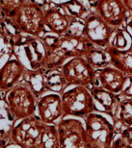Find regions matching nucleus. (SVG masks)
I'll return each instance as SVG.
<instances>
[{
	"label": "nucleus",
	"instance_id": "nucleus-1",
	"mask_svg": "<svg viewBox=\"0 0 132 148\" xmlns=\"http://www.w3.org/2000/svg\"><path fill=\"white\" fill-rule=\"evenodd\" d=\"M10 138L20 148H59L56 124L44 123L36 114L15 124Z\"/></svg>",
	"mask_w": 132,
	"mask_h": 148
},
{
	"label": "nucleus",
	"instance_id": "nucleus-2",
	"mask_svg": "<svg viewBox=\"0 0 132 148\" xmlns=\"http://www.w3.org/2000/svg\"><path fill=\"white\" fill-rule=\"evenodd\" d=\"M1 16L11 20L21 34L43 38L47 33L44 10L36 1H1Z\"/></svg>",
	"mask_w": 132,
	"mask_h": 148
},
{
	"label": "nucleus",
	"instance_id": "nucleus-3",
	"mask_svg": "<svg viewBox=\"0 0 132 148\" xmlns=\"http://www.w3.org/2000/svg\"><path fill=\"white\" fill-rule=\"evenodd\" d=\"M46 48V69H60L66 62L75 57H85L93 44L85 37L70 35L56 36L46 33L41 38Z\"/></svg>",
	"mask_w": 132,
	"mask_h": 148
},
{
	"label": "nucleus",
	"instance_id": "nucleus-4",
	"mask_svg": "<svg viewBox=\"0 0 132 148\" xmlns=\"http://www.w3.org/2000/svg\"><path fill=\"white\" fill-rule=\"evenodd\" d=\"M13 56H15L26 69L37 70L44 69L46 48L41 38L20 34L12 40Z\"/></svg>",
	"mask_w": 132,
	"mask_h": 148
},
{
	"label": "nucleus",
	"instance_id": "nucleus-5",
	"mask_svg": "<svg viewBox=\"0 0 132 148\" xmlns=\"http://www.w3.org/2000/svg\"><path fill=\"white\" fill-rule=\"evenodd\" d=\"M63 118L83 117L97 112L91 91L85 87H73L61 94Z\"/></svg>",
	"mask_w": 132,
	"mask_h": 148
},
{
	"label": "nucleus",
	"instance_id": "nucleus-6",
	"mask_svg": "<svg viewBox=\"0 0 132 148\" xmlns=\"http://www.w3.org/2000/svg\"><path fill=\"white\" fill-rule=\"evenodd\" d=\"M90 148H112L117 128L103 114L92 112L84 118Z\"/></svg>",
	"mask_w": 132,
	"mask_h": 148
},
{
	"label": "nucleus",
	"instance_id": "nucleus-7",
	"mask_svg": "<svg viewBox=\"0 0 132 148\" xmlns=\"http://www.w3.org/2000/svg\"><path fill=\"white\" fill-rule=\"evenodd\" d=\"M68 87L91 88L97 84V70L84 57H75L63 64L60 69Z\"/></svg>",
	"mask_w": 132,
	"mask_h": 148
},
{
	"label": "nucleus",
	"instance_id": "nucleus-8",
	"mask_svg": "<svg viewBox=\"0 0 132 148\" xmlns=\"http://www.w3.org/2000/svg\"><path fill=\"white\" fill-rule=\"evenodd\" d=\"M37 102L38 98L23 81L19 83L6 95V103L17 120L35 115Z\"/></svg>",
	"mask_w": 132,
	"mask_h": 148
},
{
	"label": "nucleus",
	"instance_id": "nucleus-9",
	"mask_svg": "<svg viewBox=\"0 0 132 148\" xmlns=\"http://www.w3.org/2000/svg\"><path fill=\"white\" fill-rule=\"evenodd\" d=\"M59 148H90L85 123L75 117L62 118L56 124Z\"/></svg>",
	"mask_w": 132,
	"mask_h": 148
},
{
	"label": "nucleus",
	"instance_id": "nucleus-10",
	"mask_svg": "<svg viewBox=\"0 0 132 148\" xmlns=\"http://www.w3.org/2000/svg\"><path fill=\"white\" fill-rule=\"evenodd\" d=\"M84 20V37L93 45L106 48L116 28L108 25L97 13H90Z\"/></svg>",
	"mask_w": 132,
	"mask_h": 148
},
{
	"label": "nucleus",
	"instance_id": "nucleus-11",
	"mask_svg": "<svg viewBox=\"0 0 132 148\" xmlns=\"http://www.w3.org/2000/svg\"><path fill=\"white\" fill-rule=\"evenodd\" d=\"M92 6L95 13L113 28H122L130 17L122 0H98L92 2Z\"/></svg>",
	"mask_w": 132,
	"mask_h": 148
},
{
	"label": "nucleus",
	"instance_id": "nucleus-12",
	"mask_svg": "<svg viewBox=\"0 0 132 148\" xmlns=\"http://www.w3.org/2000/svg\"><path fill=\"white\" fill-rule=\"evenodd\" d=\"M41 7L44 10V25L50 33L59 37L67 34L73 17L68 16L67 12L54 1H44Z\"/></svg>",
	"mask_w": 132,
	"mask_h": 148
},
{
	"label": "nucleus",
	"instance_id": "nucleus-13",
	"mask_svg": "<svg viewBox=\"0 0 132 148\" xmlns=\"http://www.w3.org/2000/svg\"><path fill=\"white\" fill-rule=\"evenodd\" d=\"M37 115L46 124H57L63 118L61 95L57 93L44 94L38 99Z\"/></svg>",
	"mask_w": 132,
	"mask_h": 148
},
{
	"label": "nucleus",
	"instance_id": "nucleus-14",
	"mask_svg": "<svg viewBox=\"0 0 132 148\" xmlns=\"http://www.w3.org/2000/svg\"><path fill=\"white\" fill-rule=\"evenodd\" d=\"M25 66L13 57L0 67V92L7 93L22 81L25 72Z\"/></svg>",
	"mask_w": 132,
	"mask_h": 148
},
{
	"label": "nucleus",
	"instance_id": "nucleus-15",
	"mask_svg": "<svg viewBox=\"0 0 132 148\" xmlns=\"http://www.w3.org/2000/svg\"><path fill=\"white\" fill-rule=\"evenodd\" d=\"M97 84L115 95H120L124 90L127 76L112 66L97 70Z\"/></svg>",
	"mask_w": 132,
	"mask_h": 148
},
{
	"label": "nucleus",
	"instance_id": "nucleus-16",
	"mask_svg": "<svg viewBox=\"0 0 132 148\" xmlns=\"http://www.w3.org/2000/svg\"><path fill=\"white\" fill-rule=\"evenodd\" d=\"M89 90L91 91L95 105H97V103H98L103 109V114L109 115L113 120L114 117H115L117 107H118V95H115V94H113L110 91L104 90L98 84L92 86L91 88H89Z\"/></svg>",
	"mask_w": 132,
	"mask_h": 148
},
{
	"label": "nucleus",
	"instance_id": "nucleus-17",
	"mask_svg": "<svg viewBox=\"0 0 132 148\" xmlns=\"http://www.w3.org/2000/svg\"><path fill=\"white\" fill-rule=\"evenodd\" d=\"M104 49L109 55L110 66L127 77L132 76V46L125 50H119L112 46H107Z\"/></svg>",
	"mask_w": 132,
	"mask_h": 148
},
{
	"label": "nucleus",
	"instance_id": "nucleus-18",
	"mask_svg": "<svg viewBox=\"0 0 132 148\" xmlns=\"http://www.w3.org/2000/svg\"><path fill=\"white\" fill-rule=\"evenodd\" d=\"M46 69H41L37 70L25 69L22 81L30 88L35 96L39 99L44 93L47 92L46 82Z\"/></svg>",
	"mask_w": 132,
	"mask_h": 148
},
{
	"label": "nucleus",
	"instance_id": "nucleus-19",
	"mask_svg": "<svg viewBox=\"0 0 132 148\" xmlns=\"http://www.w3.org/2000/svg\"><path fill=\"white\" fill-rule=\"evenodd\" d=\"M113 123L117 128H132V99L119 98Z\"/></svg>",
	"mask_w": 132,
	"mask_h": 148
},
{
	"label": "nucleus",
	"instance_id": "nucleus-20",
	"mask_svg": "<svg viewBox=\"0 0 132 148\" xmlns=\"http://www.w3.org/2000/svg\"><path fill=\"white\" fill-rule=\"evenodd\" d=\"M89 64L94 67L95 70L104 69L110 66V58L106 50L100 47L93 46L91 49L87 52L85 57Z\"/></svg>",
	"mask_w": 132,
	"mask_h": 148
},
{
	"label": "nucleus",
	"instance_id": "nucleus-21",
	"mask_svg": "<svg viewBox=\"0 0 132 148\" xmlns=\"http://www.w3.org/2000/svg\"><path fill=\"white\" fill-rule=\"evenodd\" d=\"M46 82L48 91H52L53 93L60 94V95L68 88L67 82L63 77L60 69H46Z\"/></svg>",
	"mask_w": 132,
	"mask_h": 148
},
{
	"label": "nucleus",
	"instance_id": "nucleus-22",
	"mask_svg": "<svg viewBox=\"0 0 132 148\" xmlns=\"http://www.w3.org/2000/svg\"><path fill=\"white\" fill-rule=\"evenodd\" d=\"M64 10L67 12L68 16H70L73 18L84 19L92 11L86 6L85 1H68L59 4Z\"/></svg>",
	"mask_w": 132,
	"mask_h": 148
},
{
	"label": "nucleus",
	"instance_id": "nucleus-23",
	"mask_svg": "<svg viewBox=\"0 0 132 148\" xmlns=\"http://www.w3.org/2000/svg\"><path fill=\"white\" fill-rule=\"evenodd\" d=\"M108 46H112L119 50H125L132 46V40L124 28H118L113 34Z\"/></svg>",
	"mask_w": 132,
	"mask_h": 148
},
{
	"label": "nucleus",
	"instance_id": "nucleus-24",
	"mask_svg": "<svg viewBox=\"0 0 132 148\" xmlns=\"http://www.w3.org/2000/svg\"><path fill=\"white\" fill-rule=\"evenodd\" d=\"M5 56L12 58L13 56V45H12L10 38L5 33L4 29L0 24V61Z\"/></svg>",
	"mask_w": 132,
	"mask_h": 148
},
{
	"label": "nucleus",
	"instance_id": "nucleus-25",
	"mask_svg": "<svg viewBox=\"0 0 132 148\" xmlns=\"http://www.w3.org/2000/svg\"><path fill=\"white\" fill-rule=\"evenodd\" d=\"M117 128V127H116ZM112 148H132V143L127 140L121 129L117 128V133L113 141Z\"/></svg>",
	"mask_w": 132,
	"mask_h": 148
},
{
	"label": "nucleus",
	"instance_id": "nucleus-26",
	"mask_svg": "<svg viewBox=\"0 0 132 148\" xmlns=\"http://www.w3.org/2000/svg\"><path fill=\"white\" fill-rule=\"evenodd\" d=\"M66 35L75 37H84V20L73 18L68 33Z\"/></svg>",
	"mask_w": 132,
	"mask_h": 148
},
{
	"label": "nucleus",
	"instance_id": "nucleus-27",
	"mask_svg": "<svg viewBox=\"0 0 132 148\" xmlns=\"http://www.w3.org/2000/svg\"><path fill=\"white\" fill-rule=\"evenodd\" d=\"M118 97L121 99H132V76L127 77L124 90Z\"/></svg>",
	"mask_w": 132,
	"mask_h": 148
},
{
	"label": "nucleus",
	"instance_id": "nucleus-28",
	"mask_svg": "<svg viewBox=\"0 0 132 148\" xmlns=\"http://www.w3.org/2000/svg\"><path fill=\"white\" fill-rule=\"evenodd\" d=\"M122 28L124 29V31L126 32L127 35L130 37V38L132 40V16H130V17L128 18L126 23H125L124 26Z\"/></svg>",
	"mask_w": 132,
	"mask_h": 148
},
{
	"label": "nucleus",
	"instance_id": "nucleus-29",
	"mask_svg": "<svg viewBox=\"0 0 132 148\" xmlns=\"http://www.w3.org/2000/svg\"><path fill=\"white\" fill-rule=\"evenodd\" d=\"M10 143H12L10 138L0 135V148H7L10 145Z\"/></svg>",
	"mask_w": 132,
	"mask_h": 148
},
{
	"label": "nucleus",
	"instance_id": "nucleus-30",
	"mask_svg": "<svg viewBox=\"0 0 132 148\" xmlns=\"http://www.w3.org/2000/svg\"><path fill=\"white\" fill-rule=\"evenodd\" d=\"M122 1H124V4L128 11V13H129L130 16H132V0H122Z\"/></svg>",
	"mask_w": 132,
	"mask_h": 148
},
{
	"label": "nucleus",
	"instance_id": "nucleus-31",
	"mask_svg": "<svg viewBox=\"0 0 132 148\" xmlns=\"http://www.w3.org/2000/svg\"><path fill=\"white\" fill-rule=\"evenodd\" d=\"M2 14V5H1V1H0V17H1Z\"/></svg>",
	"mask_w": 132,
	"mask_h": 148
},
{
	"label": "nucleus",
	"instance_id": "nucleus-32",
	"mask_svg": "<svg viewBox=\"0 0 132 148\" xmlns=\"http://www.w3.org/2000/svg\"><path fill=\"white\" fill-rule=\"evenodd\" d=\"M19 148H20V147H19Z\"/></svg>",
	"mask_w": 132,
	"mask_h": 148
}]
</instances>
